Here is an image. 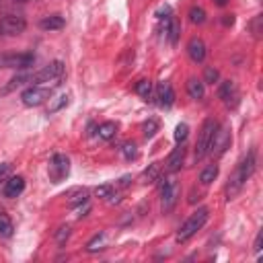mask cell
Wrapping results in <instances>:
<instances>
[{
	"mask_svg": "<svg viewBox=\"0 0 263 263\" xmlns=\"http://www.w3.org/2000/svg\"><path fill=\"white\" fill-rule=\"evenodd\" d=\"M47 175H49L51 183H62L70 175V158L66 154H53L49 160Z\"/></svg>",
	"mask_w": 263,
	"mask_h": 263,
	"instance_id": "ba28073f",
	"label": "cell"
},
{
	"mask_svg": "<svg viewBox=\"0 0 263 263\" xmlns=\"http://www.w3.org/2000/svg\"><path fill=\"white\" fill-rule=\"evenodd\" d=\"M25 29H27V21L18 14H6L0 18V35H4V37L21 35Z\"/></svg>",
	"mask_w": 263,
	"mask_h": 263,
	"instance_id": "9c48e42d",
	"label": "cell"
},
{
	"mask_svg": "<svg viewBox=\"0 0 263 263\" xmlns=\"http://www.w3.org/2000/svg\"><path fill=\"white\" fill-rule=\"evenodd\" d=\"M62 80H64V62H60V60L43 66L39 72H33V76H31V82H51L55 86H60Z\"/></svg>",
	"mask_w": 263,
	"mask_h": 263,
	"instance_id": "5b68a950",
	"label": "cell"
},
{
	"mask_svg": "<svg viewBox=\"0 0 263 263\" xmlns=\"http://www.w3.org/2000/svg\"><path fill=\"white\" fill-rule=\"evenodd\" d=\"M142 132H144V138H152L156 132H158V119H148V121H144V125H142Z\"/></svg>",
	"mask_w": 263,
	"mask_h": 263,
	"instance_id": "f1b7e54d",
	"label": "cell"
},
{
	"mask_svg": "<svg viewBox=\"0 0 263 263\" xmlns=\"http://www.w3.org/2000/svg\"><path fill=\"white\" fill-rule=\"evenodd\" d=\"M156 99L160 107H171L175 103V90L171 86V82H160L156 88Z\"/></svg>",
	"mask_w": 263,
	"mask_h": 263,
	"instance_id": "5bb4252c",
	"label": "cell"
},
{
	"mask_svg": "<svg viewBox=\"0 0 263 263\" xmlns=\"http://www.w3.org/2000/svg\"><path fill=\"white\" fill-rule=\"evenodd\" d=\"M10 175V164L8 162H0V183H4Z\"/></svg>",
	"mask_w": 263,
	"mask_h": 263,
	"instance_id": "e575fe53",
	"label": "cell"
},
{
	"mask_svg": "<svg viewBox=\"0 0 263 263\" xmlns=\"http://www.w3.org/2000/svg\"><path fill=\"white\" fill-rule=\"evenodd\" d=\"M177 199H179V183L173 177L164 179V183L160 187V210H162V214H168L177 205Z\"/></svg>",
	"mask_w": 263,
	"mask_h": 263,
	"instance_id": "52a82bcc",
	"label": "cell"
},
{
	"mask_svg": "<svg viewBox=\"0 0 263 263\" xmlns=\"http://www.w3.org/2000/svg\"><path fill=\"white\" fill-rule=\"evenodd\" d=\"M121 154L125 156V160H134V158H138V146H136L134 142H125V144L121 146Z\"/></svg>",
	"mask_w": 263,
	"mask_h": 263,
	"instance_id": "f546056e",
	"label": "cell"
},
{
	"mask_svg": "<svg viewBox=\"0 0 263 263\" xmlns=\"http://www.w3.org/2000/svg\"><path fill=\"white\" fill-rule=\"evenodd\" d=\"M216 177H218V164H208V166L199 173V181H201L203 185H210Z\"/></svg>",
	"mask_w": 263,
	"mask_h": 263,
	"instance_id": "484cf974",
	"label": "cell"
},
{
	"mask_svg": "<svg viewBox=\"0 0 263 263\" xmlns=\"http://www.w3.org/2000/svg\"><path fill=\"white\" fill-rule=\"evenodd\" d=\"M12 220L8 218V214H4V212H0V236L2 238H10L12 236Z\"/></svg>",
	"mask_w": 263,
	"mask_h": 263,
	"instance_id": "d4e9b609",
	"label": "cell"
},
{
	"mask_svg": "<svg viewBox=\"0 0 263 263\" xmlns=\"http://www.w3.org/2000/svg\"><path fill=\"white\" fill-rule=\"evenodd\" d=\"M158 175H160V166H158V162H152V164H148V168H144L140 179L144 183H154L158 179Z\"/></svg>",
	"mask_w": 263,
	"mask_h": 263,
	"instance_id": "cb8c5ba5",
	"label": "cell"
},
{
	"mask_svg": "<svg viewBox=\"0 0 263 263\" xmlns=\"http://www.w3.org/2000/svg\"><path fill=\"white\" fill-rule=\"evenodd\" d=\"M208 216H210L208 208H197V210L181 224V228L177 230V240H179V242H187L197 230H201V228L205 226Z\"/></svg>",
	"mask_w": 263,
	"mask_h": 263,
	"instance_id": "7a4b0ae2",
	"label": "cell"
},
{
	"mask_svg": "<svg viewBox=\"0 0 263 263\" xmlns=\"http://www.w3.org/2000/svg\"><path fill=\"white\" fill-rule=\"evenodd\" d=\"M55 84H31L21 92V101L27 107H39L47 99H51Z\"/></svg>",
	"mask_w": 263,
	"mask_h": 263,
	"instance_id": "3957f363",
	"label": "cell"
},
{
	"mask_svg": "<svg viewBox=\"0 0 263 263\" xmlns=\"http://www.w3.org/2000/svg\"><path fill=\"white\" fill-rule=\"evenodd\" d=\"M31 72H21V74H16V76H12L10 80H8V84L4 86V90L2 92H10V90H14V88H18V86H23V84H27V82H31Z\"/></svg>",
	"mask_w": 263,
	"mask_h": 263,
	"instance_id": "ffe728a7",
	"label": "cell"
},
{
	"mask_svg": "<svg viewBox=\"0 0 263 263\" xmlns=\"http://www.w3.org/2000/svg\"><path fill=\"white\" fill-rule=\"evenodd\" d=\"M218 78H220V72L216 70V68H205V72H203V82H208V84H214V82H218Z\"/></svg>",
	"mask_w": 263,
	"mask_h": 263,
	"instance_id": "d6a6232c",
	"label": "cell"
},
{
	"mask_svg": "<svg viewBox=\"0 0 263 263\" xmlns=\"http://www.w3.org/2000/svg\"><path fill=\"white\" fill-rule=\"evenodd\" d=\"M187 53L189 58L195 62V64H201L205 60V43L199 39V37H193L189 43H187Z\"/></svg>",
	"mask_w": 263,
	"mask_h": 263,
	"instance_id": "7c38bea8",
	"label": "cell"
},
{
	"mask_svg": "<svg viewBox=\"0 0 263 263\" xmlns=\"http://www.w3.org/2000/svg\"><path fill=\"white\" fill-rule=\"evenodd\" d=\"M84 201H88V191H86V189H78L76 195L70 199V205L76 208V205H80V203H84Z\"/></svg>",
	"mask_w": 263,
	"mask_h": 263,
	"instance_id": "1f68e13d",
	"label": "cell"
},
{
	"mask_svg": "<svg viewBox=\"0 0 263 263\" xmlns=\"http://www.w3.org/2000/svg\"><path fill=\"white\" fill-rule=\"evenodd\" d=\"M129 179H132V177H127V175H125V177H121L119 185H121V187H127V185H129Z\"/></svg>",
	"mask_w": 263,
	"mask_h": 263,
	"instance_id": "8d00e7d4",
	"label": "cell"
},
{
	"mask_svg": "<svg viewBox=\"0 0 263 263\" xmlns=\"http://www.w3.org/2000/svg\"><path fill=\"white\" fill-rule=\"evenodd\" d=\"M18 2H27V0H18Z\"/></svg>",
	"mask_w": 263,
	"mask_h": 263,
	"instance_id": "ab89813d",
	"label": "cell"
},
{
	"mask_svg": "<svg viewBox=\"0 0 263 263\" xmlns=\"http://www.w3.org/2000/svg\"><path fill=\"white\" fill-rule=\"evenodd\" d=\"M35 64V53L33 51H10V53H0V68H14V70H27L29 66Z\"/></svg>",
	"mask_w": 263,
	"mask_h": 263,
	"instance_id": "8992f818",
	"label": "cell"
},
{
	"mask_svg": "<svg viewBox=\"0 0 263 263\" xmlns=\"http://www.w3.org/2000/svg\"><path fill=\"white\" fill-rule=\"evenodd\" d=\"M136 92H138L144 101H150V99H152V82L146 80V78L138 80V84H136Z\"/></svg>",
	"mask_w": 263,
	"mask_h": 263,
	"instance_id": "603a6c76",
	"label": "cell"
},
{
	"mask_svg": "<svg viewBox=\"0 0 263 263\" xmlns=\"http://www.w3.org/2000/svg\"><path fill=\"white\" fill-rule=\"evenodd\" d=\"M105 238H107V234L105 232H99V234H95L88 242H86V251L88 253H95V251H101V249H105L103 245H105Z\"/></svg>",
	"mask_w": 263,
	"mask_h": 263,
	"instance_id": "4316f807",
	"label": "cell"
},
{
	"mask_svg": "<svg viewBox=\"0 0 263 263\" xmlns=\"http://www.w3.org/2000/svg\"><path fill=\"white\" fill-rule=\"evenodd\" d=\"M189 21H191L193 25H201V23L205 21V10H203L201 6H191V8H189Z\"/></svg>",
	"mask_w": 263,
	"mask_h": 263,
	"instance_id": "83f0119b",
	"label": "cell"
},
{
	"mask_svg": "<svg viewBox=\"0 0 263 263\" xmlns=\"http://www.w3.org/2000/svg\"><path fill=\"white\" fill-rule=\"evenodd\" d=\"M187 136H189V125L187 123H179L175 127V142L177 144H183L187 140Z\"/></svg>",
	"mask_w": 263,
	"mask_h": 263,
	"instance_id": "4dcf8cb0",
	"label": "cell"
},
{
	"mask_svg": "<svg viewBox=\"0 0 263 263\" xmlns=\"http://www.w3.org/2000/svg\"><path fill=\"white\" fill-rule=\"evenodd\" d=\"M97 134H99L101 140H111V138H115V134H117V123H115V121H105V123L99 125Z\"/></svg>",
	"mask_w": 263,
	"mask_h": 263,
	"instance_id": "44dd1931",
	"label": "cell"
},
{
	"mask_svg": "<svg viewBox=\"0 0 263 263\" xmlns=\"http://www.w3.org/2000/svg\"><path fill=\"white\" fill-rule=\"evenodd\" d=\"M214 2H216V4H218V6H224V4H226V2H228V0H214Z\"/></svg>",
	"mask_w": 263,
	"mask_h": 263,
	"instance_id": "f35d334b",
	"label": "cell"
},
{
	"mask_svg": "<svg viewBox=\"0 0 263 263\" xmlns=\"http://www.w3.org/2000/svg\"><path fill=\"white\" fill-rule=\"evenodd\" d=\"M187 95L191 99H195V101L203 99V95H205V82L199 80V78H189L187 80Z\"/></svg>",
	"mask_w": 263,
	"mask_h": 263,
	"instance_id": "ac0fdd59",
	"label": "cell"
},
{
	"mask_svg": "<svg viewBox=\"0 0 263 263\" xmlns=\"http://www.w3.org/2000/svg\"><path fill=\"white\" fill-rule=\"evenodd\" d=\"M216 129H218V121H214V119L203 121V125L199 129V136H197V144H195V160H201V158L208 156Z\"/></svg>",
	"mask_w": 263,
	"mask_h": 263,
	"instance_id": "277c9868",
	"label": "cell"
},
{
	"mask_svg": "<svg viewBox=\"0 0 263 263\" xmlns=\"http://www.w3.org/2000/svg\"><path fill=\"white\" fill-rule=\"evenodd\" d=\"M218 97L226 103V105H230V101H234V99H238V92H236V86H234V82H230V80H224L222 84H220V88H218Z\"/></svg>",
	"mask_w": 263,
	"mask_h": 263,
	"instance_id": "d6986e66",
	"label": "cell"
},
{
	"mask_svg": "<svg viewBox=\"0 0 263 263\" xmlns=\"http://www.w3.org/2000/svg\"><path fill=\"white\" fill-rule=\"evenodd\" d=\"M64 16L62 14H49V16H43L41 21H39V29H43V31H58V29H62L64 27Z\"/></svg>",
	"mask_w": 263,
	"mask_h": 263,
	"instance_id": "e0dca14e",
	"label": "cell"
},
{
	"mask_svg": "<svg viewBox=\"0 0 263 263\" xmlns=\"http://www.w3.org/2000/svg\"><path fill=\"white\" fill-rule=\"evenodd\" d=\"M160 18H164V35L168 37L171 45H177V41H179V33H181V27H179L177 18H175L171 12H168L166 16H160Z\"/></svg>",
	"mask_w": 263,
	"mask_h": 263,
	"instance_id": "4fadbf2b",
	"label": "cell"
},
{
	"mask_svg": "<svg viewBox=\"0 0 263 263\" xmlns=\"http://www.w3.org/2000/svg\"><path fill=\"white\" fill-rule=\"evenodd\" d=\"M255 166H257V154H255V150H249L247 156L240 158V162L236 164L234 173L230 175V181H228V185H226V197H228V199H234V197L242 191L245 183H247V181L251 179V175L255 173Z\"/></svg>",
	"mask_w": 263,
	"mask_h": 263,
	"instance_id": "6da1fadb",
	"label": "cell"
},
{
	"mask_svg": "<svg viewBox=\"0 0 263 263\" xmlns=\"http://www.w3.org/2000/svg\"><path fill=\"white\" fill-rule=\"evenodd\" d=\"M95 195H97V197H101V199H107L109 203H117V201H119L117 189H115V185H111V183L99 185V187L95 189Z\"/></svg>",
	"mask_w": 263,
	"mask_h": 263,
	"instance_id": "2e32d148",
	"label": "cell"
},
{
	"mask_svg": "<svg viewBox=\"0 0 263 263\" xmlns=\"http://www.w3.org/2000/svg\"><path fill=\"white\" fill-rule=\"evenodd\" d=\"M230 144V132L226 127H220L216 129L214 134V140H212V146H210V152H216V154H224V150L228 148Z\"/></svg>",
	"mask_w": 263,
	"mask_h": 263,
	"instance_id": "8fae6325",
	"label": "cell"
},
{
	"mask_svg": "<svg viewBox=\"0 0 263 263\" xmlns=\"http://www.w3.org/2000/svg\"><path fill=\"white\" fill-rule=\"evenodd\" d=\"M222 23H224V25H232V23H234V18H232V14H226Z\"/></svg>",
	"mask_w": 263,
	"mask_h": 263,
	"instance_id": "74e56055",
	"label": "cell"
},
{
	"mask_svg": "<svg viewBox=\"0 0 263 263\" xmlns=\"http://www.w3.org/2000/svg\"><path fill=\"white\" fill-rule=\"evenodd\" d=\"M23 189H25V179H23L21 175H14V177H8V179L4 181L2 193H4V197L14 199V197H18V195L23 193Z\"/></svg>",
	"mask_w": 263,
	"mask_h": 263,
	"instance_id": "30bf717a",
	"label": "cell"
},
{
	"mask_svg": "<svg viewBox=\"0 0 263 263\" xmlns=\"http://www.w3.org/2000/svg\"><path fill=\"white\" fill-rule=\"evenodd\" d=\"M261 240H263V232H259V234H257V238H255V245H253L255 253H261Z\"/></svg>",
	"mask_w": 263,
	"mask_h": 263,
	"instance_id": "d590c367",
	"label": "cell"
},
{
	"mask_svg": "<svg viewBox=\"0 0 263 263\" xmlns=\"http://www.w3.org/2000/svg\"><path fill=\"white\" fill-rule=\"evenodd\" d=\"M183 156H185V148H183V144H179V146L168 154V158H166V168H168L171 173L179 171L181 164H183Z\"/></svg>",
	"mask_w": 263,
	"mask_h": 263,
	"instance_id": "9a60e30c",
	"label": "cell"
},
{
	"mask_svg": "<svg viewBox=\"0 0 263 263\" xmlns=\"http://www.w3.org/2000/svg\"><path fill=\"white\" fill-rule=\"evenodd\" d=\"M70 236V226H62L58 232H55V238H58V242L60 245H64V240Z\"/></svg>",
	"mask_w": 263,
	"mask_h": 263,
	"instance_id": "836d02e7",
	"label": "cell"
},
{
	"mask_svg": "<svg viewBox=\"0 0 263 263\" xmlns=\"http://www.w3.org/2000/svg\"><path fill=\"white\" fill-rule=\"evenodd\" d=\"M68 103H70V95H58V97L49 99L47 113H58V111H60V109H64Z\"/></svg>",
	"mask_w": 263,
	"mask_h": 263,
	"instance_id": "7402d4cb",
	"label": "cell"
}]
</instances>
